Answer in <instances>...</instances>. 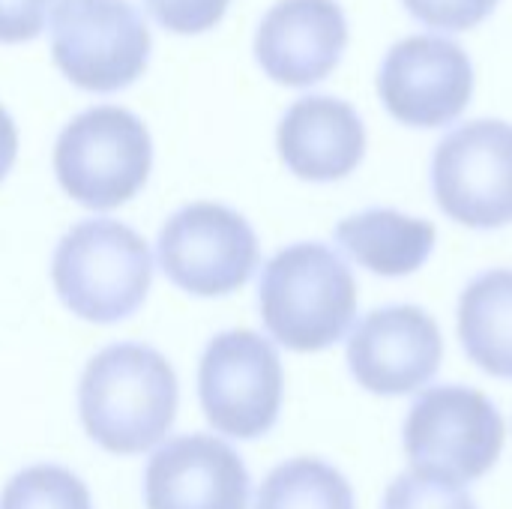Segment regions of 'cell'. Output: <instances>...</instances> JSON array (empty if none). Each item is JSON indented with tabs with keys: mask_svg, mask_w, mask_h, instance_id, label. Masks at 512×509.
<instances>
[{
	"mask_svg": "<svg viewBox=\"0 0 512 509\" xmlns=\"http://www.w3.org/2000/svg\"><path fill=\"white\" fill-rule=\"evenodd\" d=\"M432 192L465 228L512 225V123L480 117L447 132L432 156Z\"/></svg>",
	"mask_w": 512,
	"mask_h": 509,
	"instance_id": "obj_9",
	"label": "cell"
},
{
	"mask_svg": "<svg viewBox=\"0 0 512 509\" xmlns=\"http://www.w3.org/2000/svg\"><path fill=\"white\" fill-rule=\"evenodd\" d=\"M51 285L60 303L87 324L132 318L153 285L147 240L117 219L72 225L51 258Z\"/></svg>",
	"mask_w": 512,
	"mask_h": 509,
	"instance_id": "obj_3",
	"label": "cell"
},
{
	"mask_svg": "<svg viewBox=\"0 0 512 509\" xmlns=\"http://www.w3.org/2000/svg\"><path fill=\"white\" fill-rule=\"evenodd\" d=\"M411 471L456 486L486 477L504 450V417L498 405L465 384L423 390L402 426Z\"/></svg>",
	"mask_w": 512,
	"mask_h": 509,
	"instance_id": "obj_5",
	"label": "cell"
},
{
	"mask_svg": "<svg viewBox=\"0 0 512 509\" xmlns=\"http://www.w3.org/2000/svg\"><path fill=\"white\" fill-rule=\"evenodd\" d=\"M258 309L276 345L294 354H318L354 327L357 279L327 243H291L264 264Z\"/></svg>",
	"mask_w": 512,
	"mask_h": 509,
	"instance_id": "obj_2",
	"label": "cell"
},
{
	"mask_svg": "<svg viewBox=\"0 0 512 509\" xmlns=\"http://www.w3.org/2000/svg\"><path fill=\"white\" fill-rule=\"evenodd\" d=\"M405 9L435 30H471L483 24L498 0H402Z\"/></svg>",
	"mask_w": 512,
	"mask_h": 509,
	"instance_id": "obj_20",
	"label": "cell"
},
{
	"mask_svg": "<svg viewBox=\"0 0 512 509\" xmlns=\"http://www.w3.org/2000/svg\"><path fill=\"white\" fill-rule=\"evenodd\" d=\"M378 93L399 123L438 129L471 105L474 63L456 39L435 33L405 36L381 63Z\"/></svg>",
	"mask_w": 512,
	"mask_h": 509,
	"instance_id": "obj_10",
	"label": "cell"
},
{
	"mask_svg": "<svg viewBox=\"0 0 512 509\" xmlns=\"http://www.w3.org/2000/svg\"><path fill=\"white\" fill-rule=\"evenodd\" d=\"M0 509H93L87 483L63 465H30L0 492Z\"/></svg>",
	"mask_w": 512,
	"mask_h": 509,
	"instance_id": "obj_18",
	"label": "cell"
},
{
	"mask_svg": "<svg viewBox=\"0 0 512 509\" xmlns=\"http://www.w3.org/2000/svg\"><path fill=\"white\" fill-rule=\"evenodd\" d=\"M252 480L240 453L216 435L165 441L144 468L147 509H249Z\"/></svg>",
	"mask_w": 512,
	"mask_h": 509,
	"instance_id": "obj_12",
	"label": "cell"
},
{
	"mask_svg": "<svg viewBox=\"0 0 512 509\" xmlns=\"http://www.w3.org/2000/svg\"><path fill=\"white\" fill-rule=\"evenodd\" d=\"M348 45V15L339 0H276L258 24L255 57L285 87L324 81Z\"/></svg>",
	"mask_w": 512,
	"mask_h": 509,
	"instance_id": "obj_13",
	"label": "cell"
},
{
	"mask_svg": "<svg viewBox=\"0 0 512 509\" xmlns=\"http://www.w3.org/2000/svg\"><path fill=\"white\" fill-rule=\"evenodd\" d=\"M459 342L477 369L512 381L510 267H492L465 285L459 297Z\"/></svg>",
	"mask_w": 512,
	"mask_h": 509,
	"instance_id": "obj_16",
	"label": "cell"
},
{
	"mask_svg": "<svg viewBox=\"0 0 512 509\" xmlns=\"http://www.w3.org/2000/svg\"><path fill=\"white\" fill-rule=\"evenodd\" d=\"M156 258L162 273L192 297H228L261 264V243L249 219L216 201H195L165 219Z\"/></svg>",
	"mask_w": 512,
	"mask_h": 509,
	"instance_id": "obj_7",
	"label": "cell"
},
{
	"mask_svg": "<svg viewBox=\"0 0 512 509\" xmlns=\"http://www.w3.org/2000/svg\"><path fill=\"white\" fill-rule=\"evenodd\" d=\"M255 509H357L348 477L315 456L276 465L255 498Z\"/></svg>",
	"mask_w": 512,
	"mask_h": 509,
	"instance_id": "obj_17",
	"label": "cell"
},
{
	"mask_svg": "<svg viewBox=\"0 0 512 509\" xmlns=\"http://www.w3.org/2000/svg\"><path fill=\"white\" fill-rule=\"evenodd\" d=\"M150 30L132 0H60L51 15V54L81 90L129 87L150 60Z\"/></svg>",
	"mask_w": 512,
	"mask_h": 509,
	"instance_id": "obj_8",
	"label": "cell"
},
{
	"mask_svg": "<svg viewBox=\"0 0 512 509\" xmlns=\"http://www.w3.org/2000/svg\"><path fill=\"white\" fill-rule=\"evenodd\" d=\"M351 378L375 396H408L423 390L444 363L438 321L411 303L372 309L345 348Z\"/></svg>",
	"mask_w": 512,
	"mask_h": 509,
	"instance_id": "obj_11",
	"label": "cell"
},
{
	"mask_svg": "<svg viewBox=\"0 0 512 509\" xmlns=\"http://www.w3.org/2000/svg\"><path fill=\"white\" fill-rule=\"evenodd\" d=\"M198 402L219 435L264 438L279 423L285 402V369L276 345L255 330L216 333L198 363Z\"/></svg>",
	"mask_w": 512,
	"mask_h": 509,
	"instance_id": "obj_6",
	"label": "cell"
},
{
	"mask_svg": "<svg viewBox=\"0 0 512 509\" xmlns=\"http://www.w3.org/2000/svg\"><path fill=\"white\" fill-rule=\"evenodd\" d=\"M150 15L171 33H204L216 27L231 0H144Z\"/></svg>",
	"mask_w": 512,
	"mask_h": 509,
	"instance_id": "obj_21",
	"label": "cell"
},
{
	"mask_svg": "<svg viewBox=\"0 0 512 509\" xmlns=\"http://www.w3.org/2000/svg\"><path fill=\"white\" fill-rule=\"evenodd\" d=\"M333 237L348 258L384 279L417 273L432 258L438 243V231L429 219L393 207H369L345 216Z\"/></svg>",
	"mask_w": 512,
	"mask_h": 509,
	"instance_id": "obj_15",
	"label": "cell"
},
{
	"mask_svg": "<svg viewBox=\"0 0 512 509\" xmlns=\"http://www.w3.org/2000/svg\"><path fill=\"white\" fill-rule=\"evenodd\" d=\"M381 509H477V501L465 486L408 471L390 483Z\"/></svg>",
	"mask_w": 512,
	"mask_h": 509,
	"instance_id": "obj_19",
	"label": "cell"
},
{
	"mask_svg": "<svg viewBox=\"0 0 512 509\" xmlns=\"http://www.w3.org/2000/svg\"><path fill=\"white\" fill-rule=\"evenodd\" d=\"M276 147L285 168L309 183H336L366 156V123L336 96H303L279 120Z\"/></svg>",
	"mask_w": 512,
	"mask_h": 509,
	"instance_id": "obj_14",
	"label": "cell"
},
{
	"mask_svg": "<svg viewBox=\"0 0 512 509\" xmlns=\"http://www.w3.org/2000/svg\"><path fill=\"white\" fill-rule=\"evenodd\" d=\"M180 405L177 372L165 354L141 342L96 351L78 381V417L87 438L111 456L159 447Z\"/></svg>",
	"mask_w": 512,
	"mask_h": 509,
	"instance_id": "obj_1",
	"label": "cell"
},
{
	"mask_svg": "<svg viewBox=\"0 0 512 509\" xmlns=\"http://www.w3.org/2000/svg\"><path fill=\"white\" fill-rule=\"evenodd\" d=\"M153 141L144 120L120 105H93L57 135L54 174L60 189L87 210L132 201L150 177Z\"/></svg>",
	"mask_w": 512,
	"mask_h": 509,
	"instance_id": "obj_4",
	"label": "cell"
},
{
	"mask_svg": "<svg viewBox=\"0 0 512 509\" xmlns=\"http://www.w3.org/2000/svg\"><path fill=\"white\" fill-rule=\"evenodd\" d=\"M57 0H0V42H27L42 33Z\"/></svg>",
	"mask_w": 512,
	"mask_h": 509,
	"instance_id": "obj_22",
	"label": "cell"
},
{
	"mask_svg": "<svg viewBox=\"0 0 512 509\" xmlns=\"http://www.w3.org/2000/svg\"><path fill=\"white\" fill-rule=\"evenodd\" d=\"M18 156V126L9 117V111L0 105V180L12 171Z\"/></svg>",
	"mask_w": 512,
	"mask_h": 509,
	"instance_id": "obj_23",
	"label": "cell"
}]
</instances>
